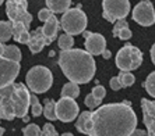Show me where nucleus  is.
<instances>
[{
	"label": "nucleus",
	"mask_w": 155,
	"mask_h": 136,
	"mask_svg": "<svg viewBox=\"0 0 155 136\" xmlns=\"http://www.w3.org/2000/svg\"><path fill=\"white\" fill-rule=\"evenodd\" d=\"M42 114L45 115L46 119H49V121H56V119H58V117H56V101L52 100V99H46Z\"/></svg>",
	"instance_id": "21"
},
{
	"label": "nucleus",
	"mask_w": 155,
	"mask_h": 136,
	"mask_svg": "<svg viewBox=\"0 0 155 136\" xmlns=\"http://www.w3.org/2000/svg\"><path fill=\"white\" fill-rule=\"evenodd\" d=\"M25 81L27 88L34 94L45 93L53 85V74L49 68L43 65H35L27 72Z\"/></svg>",
	"instance_id": "4"
},
{
	"label": "nucleus",
	"mask_w": 155,
	"mask_h": 136,
	"mask_svg": "<svg viewBox=\"0 0 155 136\" xmlns=\"http://www.w3.org/2000/svg\"><path fill=\"white\" fill-rule=\"evenodd\" d=\"M110 88H112L113 90H119L122 89V85H120V81L117 76H113L112 79H110Z\"/></svg>",
	"instance_id": "34"
},
{
	"label": "nucleus",
	"mask_w": 155,
	"mask_h": 136,
	"mask_svg": "<svg viewBox=\"0 0 155 136\" xmlns=\"http://www.w3.org/2000/svg\"><path fill=\"white\" fill-rule=\"evenodd\" d=\"M3 133H4V128H2V126H0V136H3Z\"/></svg>",
	"instance_id": "40"
},
{
	"label": "nucleus",
	"mask_w": 155,
	"mask_h": 136,
	"mask_svg": "<svg viewBox=\"0 0 155 136\" xmlns=\"http://www.w3.org/2000/svg\"><path fill=\"white\" fill-rule=\"evenodd\" d=\"M141 110L148 136H155V100L141 99Z\"/></svg>",
	"instance_id": "13"
},
{
	"label": "nucleus",
	"mask_w": 155,
	"mask_h": 136,
	"mask_svg": "<svg viewBox=\"0 0 155 136\" xmlns=\"http://www.w3.org/2000/svg\"><path fill=\"white\" fill-rule=\"evenodd\" d=\"M129 26V24H127V21H126V18L124 20H119V21H116L115 22V25H113V36H117V33H119V31L120 29H123V28H127Z\"/></svg>",
	"instance_id": "31"
},
{
	"label": "nucleus",
	"mask_w": 155,
	"mask_h": 136,
	"mask_svg": "<svg viewBox=\"0 0 155 136\" xmlns=\"http://www.w3.org/2000/svg\"><path fill=\"white\" fill-rule=\"evenodd\" d=\"M144 88L150 96L155 97V71L151 72L147 76V79H145V82H144Z\"/></svg>",
	"instance_id": "24"
},
{
	"label": "nucleus",
	"mask_w": 155,
	"mask_h": 136,
	"mask_svg": "<svg viewBox=\"0 0 155 136\" xmlns=\"http://www.w3.org/2000/svg\"><path fill=\"white\" fill-rule=\"evenodd\" d=\"M11 24H13V38H14V39H17L22 32H25V31L29 29V28H27L24 24H21V22H11Z\"/></svg>",
	"instance_id": "27"
},
{
	"label": "nucleus",
	"mask_w": 155,
	"mask_h": 136,
	"mask_svg": "<svg viewBox=\"0 0 155 136\" xmlns=\"http://www.w3.org/2000/svg\"><path fill=\"white\" fill-rule=\"evenodd\" d=\"M3 57L7 58V60H10V61H15V63H20V60H21V50H20V49H18L15 45L4 46Z\"/></svg>",
	"instance_id": "19"
},
{
	"label": "nucleus",
	"mask_w": 155,
	"mask_h": 136,
	"mask_svg": "<svg viewBox=\"0 0 155 136\" xmlns=\"http://www.w3.org/2000/svg\"><path fill=\"white\" fill-rule=\"evenodd\" d=\"M13 38V24L11 21H0V42H7Z\"/></svg>",
	"instance_id": "20"
},
{
	"label": "nucleus",
	"mask_w": 155,
	"mask_h": 136,
	"mask_svg": "<svg viewBox=\"0 0 155 136\" xmlns=\"http://www.w3.org/2000/svg\"><path fill=\"white\" fill-rule=\"evenodd\" d=\"M117 78H119V81H120L122 88H129V86H131L134 83V81H136V78H134V75L131 74V72L120 71V74L117 75Z\"/></svg>",
	"instance_id": "23"
},
{
	"label": "nucleus",
	"mask_w": 155,
	"mask_h": 136,
	"mask_svg": "<svg viewBox=\"0 0 155 136\" xmlns=\"http://www.w3.org/2000/svg\"><path fill=\"white\" fill-rule=\"evenodd\" d=\"M6 14L11 22H21L29 28L32 22V15L28 13L27 0H7L6 2Z\"/></svg>",
	"instance_id": "7"
},
{
	"label": "nucleus",
	"mask_w": 155,
	"mask_h": 136,
	"mask_svg": "<svg viewBox=\"0 0 155 136\" xmlns=\"http://www.w3.org/2000/svg\"><path fill=\"white\" fill-rule=\"evenodd\" d=\"M29 107H31V111H32L34 117H39V115L43 113V107L41 106L36 94H31V106H29Z\"/></svg>",
	"instance_id": "26"
},
{
	"label": "nucleus",
	"mask_w": 155,
	"mask_h": 136,
	"mask_svg": "<svg viewBox=\"0 0 155 136\" xmlns=\"http://www.w3.org/2000/svg\"><path fill=\"white\" fill-rule=\"evenodd\" d=\"M80 94L78 83L76 82H67L61 88V97H69V99H76Z\"/></svg>",
	"instance_id": "18"
},
{
	"label": "nucleus",
	"mask_w": 155,
	"mask_h": 136,
	"mask_svg": "<svg viewBox=\"0 0 155 136\" xmlns=\"http://www.w3.org/2000/svg\"><path fill=\"white\" fill-rule=\"evenodd\" d=\"M91 93H92V96H94L97 100L102 101V99L106 96V89H105L104 86H101V85H97L94 89H92V92H91Z\"/></svg>",
	"instance_id": "28"
},
{
	"label": "nucleus",
	"mask_w": 155,
	"mask_h": 136,
	"mask_svg": "<svg viewBox=\"0 0 155 136\" xmlns=\"http://www.w3.org/2000/svg\"><path fill=\"white\" fill-rule=\"evenodd\" d=\"M137 126V115L129 101L98 107L91 115L88 136H130Z\"/></svg>",
	"instance_id": "1"
},
{
	"label": "nucleus",
	"mask_w": 155,
	"mask_h": 136,
	"mask_svg": "<svg viewBox=\"0 0 155 136\" xmlns=\"http://www.w3.org/2000/svg\"><path fill=\"white\" fill-rule=\"evenodd\" d=\"M133 36V33H131V31H130V28L127 26V28H123L119 31V33H117V38L122 40H129L130 38Z\"/></svg>",
	"instance_id": "33"
},
{
	"label": "nucleus",
	"mask_w": 155,
	"mask_h": 136,
	"mask_svg": "<svg viewBox=\"0 0 155 136\" xmlns=\"http://www.w3.org/2000/svg\"><path fill=\"white\" fill-rule=\"evenodd\" d=\"M3 3H4V0H0V6H2Z\"/></svg>",
	"instance_id": "41"
},
{
	"label": "nucleus",
	"mask_w": 155,
	"mask_h": 136,
	"mask_svg": "<svg viewBox=\"0 0 155 136\" xmlns=\"http://www.w3.org/2000/svg\"><path fill=\"white\" fill-rule=\"evenodd\" d=\"M31 106V93L27 85L13 82L0 88V118L13 121L14 118H25Z\"/></svg>",
	"instance_id": "3"
},
{
	"label": "nucleus",
	"mask_w": 155,
	"mask_h": 136,
	"mask_svg": "<svg viewBox=\"0 0 155 136\" xmlns=\"http://www.w3.org/2000/svg\"><path fill=\"white\" fill-rule=\"evenodd\" d=\"M59 20L56 18V15H52L46 22L45 25L42 26V33H43V38H45V43L46 45H51L56 36H58V31H59Z\"/></svg>",
	"instance_id": "14"
},
{
	"label": "nucleus",
	"mask_w": 155,
	"mask_h": 136,
	"mask_svg": "<svg viewBox=\"0 0 155 136\" xmlns=\"http://www.w3.org/2000/svg\"><path fill=\"white\" fill-rule=\"evenodd\" d=\"M53 15V13H52L49 8H42V10H39V13H38V18H39V21L42 22H46L49 18Z\"/></svg>",
	"instance_id": "32"
},
{
	"label": "nucleus",
	"mask_w": 155,
	"mask_h": 136,
	"mask_svg": "<svg viewBox=\"0 0 155 136\" xmlns=\"http://www.w3.org/2000/svg\"><path fill=\"white\" fill-rule=\"evenodd\" d=\"M28 45L29 50L32 54H36V53H41L42 49L46 46V43H45V38H43V33H42V28H38L35 31L29 33V39L27 42Z\"/></svg>",
	"instance_id": "15"
},
{
	"label": "nucleus",
	"mask_w": 155,
	"mask_h": 136,
	"mask_svg": "<svg viewBox=\"0 0 155 136\" xmlns=\"http://www.w3.org/2000/svg\"><path fill=\"white\" fill-rule=\"evenodd\" d=\"M151 60H152V63H154V65H155V43L152 45V47H151Z\"/></svg>",
	"instance_id": "36"
},
{
	"label": "nucleus",
	"mask_w": 155,
	"mask_h": 136,
	"mask_svg": "<svg viewBox=\"0 0 155 136\" xmlns=\"http://www.w3.org/2000/svg\"><path fill=\"white\" fill-rule=\"evenodd\" d=\"M102 10L104 18L109 22L119 20H124L130 13V2L129 0H102Z\"/></svg>",
	"instance_id": "8"
},
{
	"label": "nucleus",
	"mask_w": 155,
	"mask_h": 136,
	"mask_svg": "<svg viewBox=\"0 0 155 136\" xmlns=\"http://www.w3.org/2000/svg\"><path fill=\"white\" fill-rule=\"evenodd\" d=\"M84 103H85V106L88 108H95V107H98V106L101 104V101L97 100V99L92 96V93H90V94H87V96H85V99H84Z\"/></svg>",
	"instance_id": "29"
},
{
	"label": "nucleus",
	"mask_w": 155,
	"mask_h": 136,
	"mask_svg": "<svg viewBox=\"0 0 155 136\" xmlns=\"http://www.w3.org/2000/svg\"><path fill=\"white\" fill-rule=\"evenodd\" d=\"M130 136H148V133L145 132V131H143V129H134L133 132L130 133Z\"/></svg>",
	"instance_id": "35"
},
{
	"label": "nucleus",
	"mask_w": 155,
	"mask_h": 136,
	"mask_svg": "<svg viewBox=\"0 0 155 136\" xmlns=\"http://www.w3.org/2000/svg\"><path fill=\"white\" fill-rule=\"evenodd\" d=\"M45 3L52 13H64L71 6V0H45Z\"/></svg>",
	"instance_id": "17"
},
{
	"label": "nucleus",
	"mask_w": 155,
	"mask_h": 136,
	"mask_svg": "<svg viewBox=\"0 0 155 136\" xmlns=\"http://www.w3.org/2000/svg\"><path fill=\"white\" fill-rule=\"evenodd\" d=\"M58 45L61 50H69V49L73 47V45H74V38L71 35H69V33H63V35L59 36Z\"/></svg>",
	"instance_id": "22"
},
{
	"label": "nucleus",
	"mask_w": 155,
	"mask_h": 136,
	"mask_svg": "<svg viewBox=\"0 0 155 136\" xmlns=\"http://www.w3.org/2000/svg\"><path fill=\"white\" fill-rule=\"evenodd\" d=\"M87 24L88 20L85 13L80 8H69L63 13L60 20V26L63 28V31L71 36L83 33L87 28Z\"/></svg>",
	"instance_id": "6"
},
{
	"label": "nucleus",
	"mask_w": 155,
	"mask_h": 136,
	"mask_svg": "<svg viewBox=\"0 0 155 136\" xmlns=\"http://www.w3.org/2000/svg\"><path fill=\"white\" fill-rule=\"evenodd\" d=\"M84 38H85V50L91 54V56H99L106 50V40L105 36L101 33H94V32H83Z\"/></svg>",
	"instance_id": "12"
},
{
	"label": "nucleus",
	"mask_w": 155,
	"mask_h": 136,
	"mask_svg": "<svg viewBox=\"0 0 155 136\" xmlns=\"http://www.w3.org/2000/svg\"><path fill=\"white\" fill-rule=\"evenodd\" d=\"M3 53H4V45L0 42V56H3Z\"/></svg>",
	"instance_id": "38"
},
{
	"label": "nucleus",
	"mask_w": 155,
	"mask_h": 136,
	"mask_svg": "<svg viewBox=\"0 0 155 136\" xmlns=\"http://www.w3.org/2000/svg\"><path fill=\"white\" fill-rule=\"evenodd\" d=\"M42 136H59L52 124H45L42 128Z\"/></svg>",
	"instance_id": "30"
},
{
	"label": "nucleus",
	"mask_w": 155,
	"mask_h": 136,
	"mask_svg": "<svg viewBox=\"0 0 155 136\" xmlns=\"http://www.w3.org/2000/svg\"><path fill=\"white\" fill-rule=\"evenodd\" d=\"M91 111H83L81 114H78V119L76 122V128L80 133H85L88 135L91 129Z\"/></svg>",
	"instance_id": "16"
},
{
	"label": "nucleus",
	"mask_w": 155,
	"mask_h": 136,
	"mask_svg": "<svg viewBox=\"0 0 155 136\" xmlns=\"http://www.w3.org/2000/svg\"><path fill=\"white\" fill-rule=\"evenodd\" d=\"M22 135L24 136H42V129L36 124H29V125L22 128Z\"/></svg>",
	"instance_id": "25"
},
{
	"label": "nucleus",
	"mask_w": 155,
	"mask_h": 136,
	"mask_svg": "<svg viewBox=\"0 0 155 136\" xmlns=\"http://www.w3.org/2000/svg\"><path fill=\"white\" fill-rule=\"evenodd\" d=\"M20 70H21L20 63L10 61L3 56H0V88L14 82L20 74Z\"/></svg>",
	"instance_id": "11"
},
{
	"label": "nucleus",
	"mask_w": 155,
	"mask_h": 136,
	"mask_svg": "<svg viewBox=\"0 0 155 136\" xmlns=\"http://www.w3.org/2000/svg\"><path fill=\"white\" fill-rule=\"evenodd\" d=\"M60 136H74V135L70 133V132H66V133H63V135H60Z\"/></svg>",
	"instance_id": "39"
},
{
	"label": "nucleus",
	"mask_w": 155,
	"mask_h": 136,
	"mask_svg": "<svg viewBox=\"0 0 155 136\" xmlns=\"http://www.w3.org/2000/svg\"><path fill=\"white\" fill-rule=\"evenodd\" d=\"M110 56H112V53H110L109 50H105L104 53H102V57L104 58H110Z\"/></svg>",
	"instance_id": "37"
},
{
	"label": "nucleus",
	"mask_w": 155,
	"mask_h": 136,
	"mask_svg": "<svg viewBox=\"0 0 155 136\" xmlns=\"http://www.w3.org/2000/svg\"><path fill=\"white\" fill-rule=\"evenodd\" d=\"M78 114H80V108L74 99L61 97L59 101H56V117L61 122L74 121Z\"/></svg>",
	"instance_id": "10"
},
{
	"label": "nucleus",
	"mask_w": 155,
	"mask_h": 136,
	"mask_svg": "<svg viewBox=\"0 0 155 136\" xmlns=\"http://www.w3.org/2000/svg\"><path fill=\"white\" fill-rule=\"evenodd\" d=\"M133 20L138 25L151 26L155 24V10L150 0H143L133 8Z\"/></svg>",
	"instance_id": "9"
},
{
	"label": "nucleus",
	"mask_w": 155,
	"mask_h": 136,
	"mask_svg": "<svg viewBox=\"0 0 155 136\" xmlns=\"http://www.w3.org/2000/svg\"><path fill=\"white\" fill-rule=\"evenodd\" d=\"M59 65L70 82L88 83L97 71L94 56L83 49L61 50L59 54Z\"/></svg>",
	"instance_id": "2"
},
{
	"label": "nucleus",
	"mask_w": 155,
	"mask_h": 136,
	"mask_svg": "<svg viewBox=\"0 0 155 136\" xmlns=\"http://www.w3.org/2000/svg\"><path fill=\"white\" fill-rule=\"evenodd\" d=\"M116 67L123 72L137 70L143 64V51L133 45H124L116 54Z\"/></svg>",
	"instance_id": "5"
}]
</instances>
